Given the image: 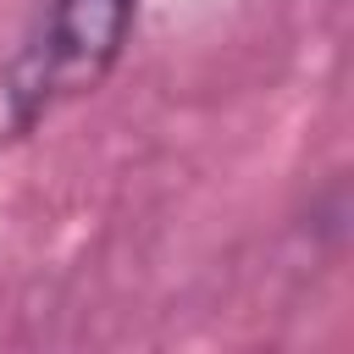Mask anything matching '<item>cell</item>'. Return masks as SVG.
Masks as SVG:
<instances>
[{"instance_id":"obj_1","label":"cell","mask_w":354,"mask_h":354,"mask_svg":"<svg viewBox=\"0 0 354 354\" xmlns=\"http://www.w3.org/2000/svg\"><path fill=\"white\" fill-rule=\"evenodd\" d=\"M138 0H44L28 50L6 77V122L28 133L55 100L94 88L127 50Z\"/></svg>"}]
</instances>
